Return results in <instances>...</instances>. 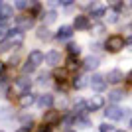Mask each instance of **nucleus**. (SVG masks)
<instances>
[{"label": "nucleus", "mask_w": 132, "mask_h": 132, "mask_svg": "<svg viewBox=\"0 0 132 132\" xmlns=\"http://www.w3.org/2000/svg\"><path fill=\"white\" fill-rule=\"evenodd\" d=\"M24 44V32L22 30H12L10 34H8V38H6V44L2 50H10V47H20V45Z\"/></svg>", "instance_id": "f257e3e1"}, {"label": "nucleus", "mask_w": 132, "mask_h": 132, "mask_svg": "<svg viewBox=\"0 0 132 132\" xmlns=\"http://www.w3.org/2000/svg\"><path fill=\"white\" fill-rule=\"evenodd\" d=\"M124 47V38L114 34V36H109V39L105 42V50L110 51V53H116V51H120Z\"/></svg>", "instance_id": "f03ea898"}, {"label": "nucleus", "mask_w": 132, "mask_h": 132, "mask_svg": "<svg viewBox=\"0 0 132 132\" xmlns=\"http://www.w3.org/2000/svg\"><path fill=\"white\" fill-rule=\"evenodd\" d=\"M105 116L110 118V120H120L122 116H124V110H122L120 106H116V105H110V106H106Z\"/></svg>", "instance_id": "7ed1b4c3"}, {"label": "nucleus", "mask_w": 132, "mask_h": 132, "mask_svg": "<svg viewBox=\"0 0 132 132\" xmlns=\"http://www.w3.org/2000/svg\"><path fill=\"white\" fill-rule=\"evenodd\" d=\"M87 112H89L87 101H77V103H75V106H73V114L77 116V118H81V116H85Z\"/></svg>", "instance_id": "20e7f679"}, {"label": "nucleus", "mask_w": 132, "mask_h": 132, "mask_svg": "<svg viewBox=\"0 0 132 132\" xmlns=\"http://www.w3.org/2000/svg\"><path fill=\"white\" fill-rule=\"evenodd\" d=\"M89 85H91L95 91H103V89L106 87V77H103V75H93V79L89 81Z\"/></svg>", "instance_id": "39448f33"}, {"label": "nucleus", "mask_w": 132, "mask_h": 132, "mask_svg": "<svg viewBox=\"0 0 132 132\" xmlns=\"http://www.w3.org/2000/svg\"><path fill=\"white\" fill-rule=\"evenodd\" d=\"M73 30H75V28H71V26H61L59 30H57V34H55V38L59 39V42H65V39H69L73 36Z\"/></svg>", "instance_id": "423d86ee"}, {"label": "nucleus", "mask_w": 132, "mask_h": 132, "mask_svg": "<svg viewBox=\"0 0 132 132\" xmlns=\"http://www.w3.org/2000/svg\"><path fill=\"white\" fill-rule=\"evenodd\" d=\"M45 63L47 65H59L61 63V53L59 51H50V53H45Z\"/></svg>", "instance_id": "0eeeda50"}, {"label": "nucleus", "mask_w": 132, "mask_h": 132, "mask_svg": "<svg viewBox=\"0 0 132 132\" xmlns=\"http://www.w3.org/2000/svg\"><path fill=\"white\" fill-rule=\"evenodd\" d=\"M124 79V75H122L118 69H112V71H109L106 73V81L109 83H112V85H118V83Z\"/></svg>", "instance_id": "6e6552de"}, {"label": "nucleus", "mask_w": 132, "mask_h": 132, "mask_svg": "<svg viewBox=\"0 0 132 132\" xmlns=\"http://www.w3.org/2000/svg\"><path fill=\"white\" fill-rule=\"evenodd\" d=\"M44 59H45V55L42 53V51H38V50L30 51V55H28V61H30V63H34L36 67H38V65H39V63H42Z\"/></svg>", "instance_id": "1a4fd4ad"}, {"label": "nucleus", "mask_w": 132, "mask_h": 132, "mask_svg": "<svg viewBox=\"0 0 132 132\" xmlns=\"http://www.w3.org/2000/svg\"><path fill=\"white\" fill-rule=\"evenodd\" d=\"M89 18L87 16H75V22H73V28L75 30H89Z\"/></svg>", "instance_id": "9d476101"}, {"label": "nucleus", "mask_w": 132, "mask_h": 132, "mask_svg": "<svg viewBox=\"0 0 132 132\" xmlns=\"http://www.w3.org/2000/svg\"><path fill=\"white\" fill-rule=\"evenodd\" d=\"M12 14H14V8L8 4H0V20L2 22H6V20H10Z\"/></svg>", "instance_id": "9b49d317"}, {"label": "nucleus", "mask_w": 132, "mask_h": 132, "mask_svg": "<svg viewBox=\"0 0 132 132\" xmlns=\"http://www.w3.org/2000/svg\"><path fill=\"white\" fill-rule=\"evenodd\" d=\"M87 105H89V110H99V109H103L105 101H103V97L95 95V97H93L91 101H87Z\"/></svg>", "instance_id": "f8f14e48"}, {"label": "nucleus", "mask_w": 132, "mask_h": 132, "mask_svg": "<svg viewBox=\"0 0 132 132\" xmlns=\"http://www.w3.org/2000/svg\"><path fill=\"white\" fill-rule=\"evenodd\" d=\"M44 122L45 124H57L59 122V112L57 110H47L44 114Z\"/></svg>", "instance_id": "ddd939ff"}, {"label": "nucleus", "mask_w": 132, "mask_h": 132, "mask_svg": "<svg viewBox=\"0 0 132 132\" xmlns=\"http://www.w3.org/2000/svg\"><path fill=\"white\" fill-rule=\"evenodd\" d=\"M38 105L42 106V109H47V106H51L53 105V97L51 95H39V99H38Z\"/></svg>", "instance_id": "4468645a"}, {"label": "nucleus", "mask_w": 132, "mask_h": 132, "mask_svg": "<svg viewBox=\"0 0 132 132\" xmlns=\"http://www.w3.org/2000/svg\"><path fill=\"white\" fill-rule=\"evenodd\" d=\"M99 57H93V55H91V57H87V59H85V69H87V71H93V69H97V67H99Z\"/></svg>", "instance_id": "2eb2a0df"}, {"label": "nucleus", "mask_w": 132, "mask_h": 132, "mask_svg": "<svg viewBox=\"0 0 132 132\" xmlns=\"http://www.w3.org/2000/svg\"><path fill=\"white\" fill-rule=\"evenodd\" d=\"M34 101H36V97H34L32 93H28V91H26V93L20 97V105H22V106H30Z\"/></svg>", "instance_id": "dca6fc26"}, {"label": "nucleus", "mask_w": 132, "mask_h": 132, "mask_svg": "<svg viewBox=\"0 0 132 132\" xmlns=\"http://www.w3.org/2000/svg\"><path fill=\"white\" fill-rule=\"evenodd\" d=\"M106 14L105 8H101V6H95V8H91V18H95V20H99V18H103Z\"/></svg>", "instance_id": "f3484780"}, {"label": "nucleus", "mask_w": 132, "mask_h": 132, "mask_svg": "<svg viewBox=\"0 0 132 132\" xmlns=\"http://www.w3.org/2000/svg\"><path fill=\"white\" fill-rule=\"evenodd\" d=\"M30 85H32V83H30V79H28V77H20V79L16 81V87L22 89V91H28V89H30Z\"/></svg>", "instance_id": "a211bd4d"}, {"label": "nucleus", "mask_w": 132, "mask_h": 132, "mask_svg": "<svg viewBox=\"0 0 132 132\" xmlns=\"http://www.w3.org/2000/svg\"><path fill=\"white\" fill-rule=\"evenodd\" d=\"M34 26V20L32 18H24V20H20V22H18V30H28V28H32Z\"/></svg>", "instance_id": "6ab92c4d"}, {"label": "nucleus", "mask_w": 132, "mask_h": 132, "mask_svg": "<svg viewBox=\"0 0 132 132\" xmlns=\"http://www.w3.org/2000/svg\"><path fill=\"white\" fill-rule=\"evenodd\" d=\"M38 38H39V39H50V38H51V32L47 30V26L38 28Z\"/></svg>", "instance_id": "aec40b11"}, {"label": "nucleus", "mask_w": 132, "mask_h": 132, "mask_svg": "<svg viewBox=\"0 0 132 132\" xmlns=\"http://www.w3.org/2000/svg\"><path fill=\"white\" fill-rule=\"evenodd\" d=\"M122 97H124V93H122V91H118V89H116V91H110V93H109V101H112V103H118Z\"/></svg>", "instance_id": "412c9836"}, {"label": "nucleus", "mask_w": 132, "mask_h": 132, "mask_svg": "<svg viewBox=\"0 0 132 132\" xmlns=\"http://www.w3.org/2000/svg\"><path fill=\"white\" fill-rule=\"evenodd\" d=\"M55 18H57L55 10H50V12H45V14H44V22L45 24H51V22H55Z\"/></svg>", "instance_id": "4be33fe9"}, {"label": "nucleus", "mask_w": 132, "mask_h": 132, "mask_svg": "<svg viewBox=\"0 0 132 132\" xmlns=\"http://www.w3.org/2000/svg\"><path fill=\"white\" fill-rule=\"evenodd\" d=\"M85 85H89V81L85 77H75V81H73V87L75 89H83Z\"/></svg>", "instance_id": "5701e85b"}, {"label": "nucleus", "mask_w": 132, "mask_h": 132, "mask_svg": "<svg viewBox=\"0 0 132 132\" xmlns=\"http://www.w3.org/2000/svg\"><path fill=\"white\" fill-rule=\"evenodd\" d=\"M106 20H109L110 24H114L116 20H118V12H116V10H109V12H106Z\"/></svg>", "instance_id": "b1692460"}, {"label": "nucleus", "mask_w": 132, "mask_h": 132, "mask_svg": "<svg viewBox=\"0 0 132 132\" xmlns=\"http://www.w3.org/2000/svg\"><path fill=\"white\" fill-rule=\"evenodd\" d=\"M8 34H10V32H8V26H6V24L2 22V24H0V42L8 38Z\"/></svg>", "instance_id": "393cba45"}, {"label": "nucleus", "mask_w": 132, "mask_h": 132, "mask_svg": "<svg viewBox=\"0 0 132 132\" xmlns=\"http://www.w3.org/2000/svg\"><path fill=\"white\" fill-rule=\"evenodd\" d=\"M67 51H69L71 55H79V53H81V47L75 45V44H69V45H67Z\"/></svg>", "instance_id": "a878e982"}, {"label": "nucleus", "mask_w": 132, "mask_h": 132, "mask_svg": "<svg viewBox=\"0 0 132 132\" xmlns=\"http://www.w3.org/2000/svg\"><path fill=\"white\" fill-rule=\"evenodd\" d=\"M32 2H34V0H16L14 4H16V8H28Z\"/></svg>", "instance_id": "bb28decb"}, {"label": "nucleus", "mask_w": 132, "mask_h": 132, "mask_svg": "<svg viewBox=\"0 0 132 132\" xmlns=\"http://www.w3.org/2000/svg\"><path fill=\"white\" fill-rule=\"evenodd\" d=\"M34 69H36V65H34V63H30V61H26V65H24V73H32Z\"/></svg>", "instance_id": "cd10ccee"}, {"label": "nucleus", "mask_w": 132, "mask_h": 132, "mask_svg": "<svg viewBox=\"0 0 132 132\" xmlns=\"http://www.w3.org/2000/svg\"><path fill=\"white\" fill-rule=\"evenodd\" d=\"M77 124L81 128H89V120H87V118H83V116H81V118H77Z\"/></svg>", "instance_id": "c85d7f7f"}, {"label": "nucleus", "mask_w": 132, "mask_h": 132, "mask_svg": "<svg viewBox=\"0 0 132 132\" xmlns=\"http://www.w3.org/2000/svg\"><path fill=\"white\" fill-rule=\"evenodd\" d=\"M55 77H57V81H59V83H63V81H65V77H67V73L65 71H57V73H55Z\"/></svg>", "instance_id": "c756f323"}, {"label": "nucleus", "mask_w": 132, "mask_h": 132, "mask_svg": "<svg viewBox=\"0 0 132 132\" xmlns=\"http://www.w3.org/2000/svg\"><path fill=\"white\" fill-rule=\"evenodd\" d=\"M67 67H69V69H75V67H79V63H77V61H75V59L71 57V59L67 61Z\"/></svg>", "instance_id": "7c9ffc66"}, {"label": "nucleus", "mask_w": 132, "mask_h": 132, "mask_svg": "<svg viewBox=\"0 0 132 132\" xmlns=\"http://www.w3.org/2000/svg\"><path fill=\"white\" fill-rule=\"evenodd\" d=\"M103 30H105V26H103V24H97V26L93 28V32H95V34H103Z\"/></svg>", "instance_id": "2f4dec72"}, {"label": "nucleus", "mask_w": 132, "mask_h": 132, "mask_svg": "<svg viewBox=\"0 0 132 132\" xmlns=\"http://www.w3.org/2000/svg\"><path fill=\"white\" fill-rule=\"evenodd\" d=\"M99 130H101V132H112V126H109V124H101Z\"/></svg>", "instance_id": "473e14b6"}, {"label": "nucleus", "mask_w": 132, "mask_h": 132, "mask_svg": "<svg viewBox=\"0 0 132 132\" xmlns=\"http://www.w3.org/2000/svg\"><path fill=\"white\" fill-rule=\"evenodd\" d=\"M79 6H83V8H85V6H91V0H79Z\"/></svg>", "instance_id": "72a5a7b5"}, {"label": "nucleus", "mask_w": 132, "mask_h": 132, "mask_svg": "<svg viewBox=\"0 0 132 132\" xmlns=\"http://www.w3.org/2000/svg\"><path fill=\"white\" fill-rule=\"evenodd\" d=\"M59 2H61V4H63V6H71L73 2H75V0H59Z\"/></svg>", "instance_id": "f704fd0d"}, {"label": "nucleus", "mask_w": 132, "mask_h": 132, "mask_svg": "<svg viewBox=\"0 0 132 132\" xmlns=\"http://www.w3.org/2000/svg\"><path fill=\"white\" fill-rule=\"evenodd\" d=\"M38 132H50V128H47V126H44V128H39Z\"/></svg>", "instance_id": "c9c22d12"}, {"label": "nucleus", "mask_w": 132, "mask_h": 132, "mask_svg": "<svg viewBox=\"0 0 132 132\" xmlns=\"http://www.w3.org/2000/svg\"><path fill=\"white\" fill-rule=\"evenodd\" d=\"M18 132H30V128H28V126H24V128H20Z\"/></svg>", "instance_id": "e433bc0d"}, {"label": "nucleus", "mask_w": 132, "mask_h": 132, "mask_svg": "<svg viewBox=\"0 0 132 132\" xmlns=\"http://www.w3.org/2000/svg\"><path fill=\"white\" fill-rule=\"evenodd\" d=\"M2 71H4V65H2V63H0V73H2Z\"/></svg>", "instance_id": "4c0bfd02"}, {"label": "nucleus", "mask_w": 132, "mask_h": 132, "mask_svg": "<svg viewBox=\"0 0 132 132\" xmlns=\"http://www.w3.org/2000/svg\"><path fill=\"white\" fill-rule=\"evenodd\" d=\"M51 2H59V0H51Z\"/></svg>", "instance_id": "58836bf2"}, {"label": "nucleus", "mask_w": 132, "mask_h": 132, "mask_svg": "<svg viewBox=\"0 0 132 132\" xmlns=\"http://www.w3.org/2000/svg\"><path fill=\"white\" fill-rule=\"evenodd\" d=\"M116 132H124V130H116Z\"/></svg>", "instance_id": "ea45409f"}, {"label": "nucleus", "mask_w": 132, "mask_h": 132, "mask_svg": "<svg viewBox=\"0 0 132 132\" xmlns=\"http://www.w3.org/2000/svg\"><path fill=\"white\" fill-rule=\"evenodd\" d=\"M67 132H73V130H67Z\"/></svg>", "instance_id": "a19ab883"}, {"label": "nucleus", "mask_w": 132, "mask_h": 132, "mask_svg": "<svg viewBox=\"0 0 132 132\" xmlns=\"http://www.w3.org/2000/svg\"><path fill=\"white\" fill-rule=\"evenodd\" d=\"M130 126H132V120H130Z\"/></svg>", "instance_id": "79ce46f5"}, {"label": "nucleus", "mask_w": 132, "mask_h": 132, "mask_svg": "<svg viewBox=\"0 0 132 132\" xmlns=\"http://www.w3.org/2000/svg\"><path fill=\"white\" fill-rule=\"evenodd\" d=\"M130 6H132V2H130Z\"/></svg>", "instance_id": "37998d69"}, {"label": "nucleus", "mask_w": 132, "mask_h": 132, "mask_svg": "<svg viewBox=\"0 0 132 132\" xmlns=\"http://www.w3.org/2000/svg\"><path fill=\"white\" fill-rule=\"evenodd\" d=\"M0 132H2V130H0Z\"/></svg>", "instance_id": "c03bdc74"}]
</instances>
